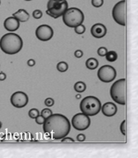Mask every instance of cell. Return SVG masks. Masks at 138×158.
Returning <instances> with one entry per match:
<instances>
[{"label":"cell","instance_id":"6","mask_svg":"<svg viewBox=\"0 0 138 158\" xmlns=\"http://www.w3.org/2000/svg\"><path fill=\"white\" fill-rule=\"evenodd\" d=\"M68 9V3L65 0H62L60 2L49 0L47 3V13L51 17L54 18H60L62 16L65 12Z\"/></svg>","mask_w":138,"mask_h":158},{"label":"cell","instance_id":"28","mask_svg":"<svg viewBox=\"0 0 138 158\" xmlns=\"http://www.w3.org/2000/svg\"><path fill=\"white\" fill-rule=\"evenodd\" d=\"M120 130H121V132L122 134L126 135V120H123L122 123H121V126H120Z\"/></svg>","mask_w":138,"mask_h":158},{"label":"cell","instance_id":"16","mask_svg":"<svg viewBox=\"0 0 138 158\" xmlns=\"http://www.w3.org/2000/svg\"><path fill=\"white\" fill-rule=\"evenodd\" d=\"M99 65V61L95 58H89L86 60V66L89 70H94Z\"/></svg>","mask_w":138,"mask_h":158},{"label":"cell","instance_id":"17","mask_svg":"<svg viewBox=\"0 0 138 158\" xmlns=\"http://www.w3.org/2000/svg\"><path fill=\"white\" fill-rule=\"evenodd\" d=\"M74 88H75V90L77 93H82V92H83L86 89V85L83 82H82V81H79V82L75 83Z\"/></svg>","mask_w":138,"mask_h":158},{"label":"cell","instance_id":"35","mask_svg":"<svg viewBox=\"0 0 138 158\" xmlns=\"http://www.w3.org/2000/svg\"><path fill=\"white\" fill-rule=\"evenodd\" d=\"M1 127H2V123L0 122V128H1Z\"/></svg>","mask_w":138,"mask_h":158},{"label":"cell","instance_id":"24","mask_svg":"<svg viewBox=\"0 0 138 158\" xmlns=\"http://www.w3.org/2000/svg\"><path fill=\"white\" fill-rule=\"evenodd\" d=\"M107 52L108 50L105 47H99V49H98V55L100 56H105L106 54H107Z\"/></svg>","mask_w":138,"mask_h":158},{"label":"cell","instance_id":"14","mask_svg":"<svg viewBox=\"0 0 138 158\" xmlns=\"http://www.w3.org/2000/svg\"><path fill=\"white\" fill-rule=\"evenodd\" d=\"M102 113L104 114V115L107 117H112L116 114L117 111V106L115 105L113 103L111 102H108L106 104H104L103 106H101Z\"/></svg>","mask_w":138,"mask_h":158},{"label":"cell","instance_id":"13","mask_svg":"<svg viewBox=\"0 0 138 158\" xmlns=\"http://www.w3.org/2000/svg\"><path fill=\"white\" fill-rule=\"evenodd\" d=\"M107 33V29L104 24H94L91 27V34L96 38H102Z\"/></svg>","mask_w":138,"mask_h":158},{"label":"cell","instance_id":"3","mask_svg":"<svg viewBox=\"0 0 138 158\" xmlns=\"http://www.w3.org/2000/svg\"><path fill=\"white\" fill-rule=\"evenodd\" d=\"M63 22L69 27H75L83 23L84 16L80 9L77 8H68L63 14Z\"/></svg>","mask_w":138,"mask_h":158},{"label":"cell","instance_id":"31","mask_svg":"<svg viewBox=\"0 0 138 158\" xmlns=\"http://www.w3.org/2000/svg\"><path fill=\"white\" fill-rule=\"evenodd\" d=\"M85 135L82 134V133H80V134H79L78 136H77V140L79 141V142H83V141L85 140Z\"/></svg>","mask_w":138,"mask_h":158},{"label":"cell","instance_id":"20","mask_svg":"<svg viewBox=\"0 0 138 158\" xmlns=\"http://www.w3.org/2000/svg\"><path fill=\"white\" fill-rule=\"evenodd\" d=\"M29 117L31 118H36L38 115H40V113L38 111V109H31L28 113Z\"/></svg>","mask_w":138,"mask_h":158},{"label":"cell","instance_id":"38","mask_svg":"<svg viewBox=\"0 0 138 158\" xmlns=\"http://www.w3.org/2000/svg\"><path fill=\"white\" fill-rule=\"evenodd\" d=\"M0 3H1V1H0Z\"/></svg>","mask_w":138,"mask_h":158},{"label":"cell","instance_id":"22","mask_svg":"<svg viewBox=\"0 0 138 158\" xmlns=\"http://www.w3.org/2000/svg\"><path fill=\"white\" fill-rule=\"evenodd\" d=\"M75 31L77 34H83L85 31V27L83 26V24H80L75 27Z\"/></svg>","mask_w":138,"mask_h":158},{"label":"cell","instance_id":"8","mask_svg":"<svg viewBox=\"0 0 138 158\" xmlns=\"http://www.w3.org/2000/svg\"><path fill=\"white\" fill-rule=\"evenodd\" d=\"M90 123L91 121H90L89 116L83 114V113L75 114L71 120L72 126L79 131L87 129L90 126Z\"/></svg>","mask_w":138,"mask_h":158},{"label":"cell","instance_id":"19","mask_svg":"<svg viewBox=\"0 0 138 158\" xmlns=\"http://www.w3.org/2000/svg\"><path fill=\"white\" fill-rule=\"evenodd\" d=\"M56 68H57V70L60 72H65V71L68 70V64L66 62L61 61V62L58 63Z\"/></svg>","mask_w":138,"mask_h":158},{"label":"cell","instance_id":"7","mask_svg":"<svg viewBox=\"0 0 138 158\" xmlns=\"http://www.w3.org/2000/svg\"><path fill=\"white\" fill-rule=\"evenodd\" d=\"M112 18L114 21L121 26L126 24V1L122 0L112 8Z\"/></svg>","mask_w":138,"mask_h":158},{"label":"cell","instance_id":"34","mask_svg":"<svg viewBox=\"0 0 138 158\" xmlns=\"http://www.w3.org/2000/svg\"><path fill=\"white\" fill-rule=\"evenodd\" d=\"M76 98H77V99H79V98H81V95H80V94H79L76 95Z\"/></svg>","mask_w":138,"mask_h":158},{"label":"cell","instance_id":"26","mask_svg":"<svg viewBox=\"0 0 138 158\" xmlns=\"http://www.w3.org/2000/svg\"><path fill=\"white\" fill-rule=\"evenodd\" d=\"M54 99L51 98H47L46 100H45V104H46V106L47 107H51L54 105Z\"/></svg>","mask_w":138,"mask_h":158},{"label":"cell","instance_id":"15","mask_svg":"<svg viewBox=\"0 0 138 158\" xmlns=\"http://www.w3.org/2000/svg\"><path fill=\"white\" fill-rule=\"evenodd\" d=\"M15 18H17L19 22H26L29 20L30 15L29 13L24 9H19L18 11H17L15 13H13V16Z\"/></svg>","mask_w":138,"mask_h":158},{"label":"cell","instance_id":"29","mask_svg":"<svg viewBox=\"0 0 138 158\" xmlns=\"http://www.w3.org/2000/svg\"><path fill=\"white\" fill-rule=\"evenodd\" d=\"M75 56L76 58H81L83 56V52L81 50H77L75 52Z\"/></svg>","mask_w":138,"mask_h":158},{"label":"cell","instance_id":"10","mask_svg":"<svg viewBox=\"0 0 138 158\" xmlns=\"http://www.w3.org/2000/svg\"><path fill=\"white\" fill-rule=\"evenodd\" d=\"M11 104L15 108H23L28 103V97L22 91H17L13 93L10 98Z\"/></svg>","mask_w":138,"mask_h":158},{"label":"cell","instance_id":"12","mask_svg":"<svg viewBox=\"0 0 138 158\" xmlns=\"http://www.w3.org/2000/svg\"><path fill=\"white\" fill-rule=\"evenodd\" d=\"M19 26H20L19 21L14 17H9L6 18V20H4V23H3L4 28L10 32L17 31L19 28Z\"/></svg>","mask_w":138,"mask_h":158},{"label":"cell","instance_id":"2","mask_svg":"<svg viewBox=\"0 0 138 158\" xmlns=\"http://www.w3.org/2000/svg\"><path fill=\"white\" fill-rule=\"evenodd\" d=\"M22 46L23 42L18 34L7 33L0 39V48L6 54L14 55L18 53Z\"/></svg>","mask_w":138,"mask_h":158},{"label":"cell","instance_id":"21","mask_svg":"<svg viewBox=\"0 0 138 158\" xmlns=\"http://www.w3.org/2000/svg\"><path fill=\"white\" fill-rule=\"evenodd\" d=\"M51 114H52V111L49 109H44L42 111V113H41V115L45 119L49 116H51Z\"/></svg>","mask_w":138,"mask_h":158},{"label":"cell","instance_id":"18","mask_svg":"<svg viewBox=\"0 0 138 158\" xmlns=\"http://www.w3.org/2000/svg\"><path fill=\"white\" fill-rule=\"evenodd\" d=\"M105 56H106V59H107L108 61H110V62H113V61H115L117 59V53L113 52V51L108 52Z\"/></svg>","mask_w":138,"mask_h":158},{"label":"cell","instance_id":"25","mask_svg":"<svg viewBox=\"0 0 138 158\" xmlns=\"http://www.w3.org/2000/svg\"><path fill=\"white\" fill-rule=\"evenodd\" d=\"M32 16H33V18H35V19H40V18L42 17V11L38 10V9L33 11V13H32Z\"/></svg>","mask_w":138,"mask_h":158},{"label":"cell","instance_id":"32","mask_svg":"<svg viewBox=\"0 0 138 158\" xmlns=\"http://www.w3.org/2000/svg\"><path fill=\"white\" fill-rule=\"evenodd\" d=\"M35 64H36V61L34 60H32V59H30V60H27V65H28V66H34L35 65Z\"/></svg>","mask_w":138,"mask_h":158},{"label":"cell","instance_id":"1","mask_svg":"<svg viewBox=\"0 0 138 158\" xmlns=\"http://www.w3.org/2000/svg\"><path fill=\"white\" fill-rule=\"evenodd\" d=\"M43 131L54 139H62L71 132V123L62 114H51L45 119Z\"/></svg>","mask_w":138,"mask_h":158},{"label":"cell","instance_id":"36","mask_svg":"<svg viewBox=\"0 0 138 158\" xmlns=\"http://www.w3.org/2000/svg\"><path fill=\"white\" fill-rule=\"evenodd\" d=\"M54 1H57V2H60V1H62V0H54Z\"/></svg>","mask_w":138,"mask_h":158},{"label":"cell","instance_id":"37","mask_svg":"<svg viewBox=\"0 0 138 158\" xmlns=\"http://www.w3.org/2000/svg\"><path fill=\"white\" fill-rule=\"evenodd\" d=\"M25 1H31V0H25Z\"/></svg>","mask_w":138,"mask_h":158},{"label":"cell","instance_id":"5","mask_svg":"<svg viewBox=\"0 0 138 158\" xmlns=\"http://www.w3.org/2000/svg\"><path fill=\"white\" fill-rule=\"evenodd\" d=\"M110 95L115 102L121 105L126 103V80L121 79L115 82L110 89Z\"/></svg>","mask_w":138,"mask_h":158},{"label":"cell","instance_id":"23","mask_svg":"<svg viewBox=\"0 0 138 158\" xmlns=\"http://www.w3.org/2000/svg\"><path fill=\"white\" fill-rule=\"evenodd\" d=\"M92 5L95 8H99L104 4V0H92Z\"/></svg>","mask_w":138,"mask_h":158},{"label":"cell","instance_id":"11","mask_svg":"<svg viewBox=\"0 0 138 158\" xmlns=\"http://www.w3.org/2000/svg\"><path fill=\"white\" fill-rule=\"evenodd\" d=\"M53 29L48 25H41L36 30V36L42 42H47L52 38Z\"/></svg>","mask_w":138,"mask_h":158},{"label":"cell","instance_id":"30","mask_svg":"<svg viewBox=\"0 0 138 158\" xmlns=\"http://www.w3.org/2000/svg\"><path fill=\"white\" fill-rule=\"evenodd\" d=\"M61 142L62 143H74L75 142V140L74 139H72V138H71V137H63V139L61 140Z\"/></svg>","mask_w":138,"mask_h":158},{"label":"cell","instance_id":"27","mask_svg":"<svg viewBox=\"0 0 138 158\" xmlns=\"http://www.w3.org/2000/svg\"><path fill=\"white\" fill-rule=\"evenodd\" d=\"M35 119H36V123H37V124H40V125L43 124V123H44L45 121V118L42 116V115H38Z\"/></svg>","mask_w":138,"mask_h":158},{"label":"cell","instance_id":"9","mask_svg":"<svg viewBox=\"0 0 138 158\" xmlns=\"http://www.w3.org/2000/svg\"><path fill=\"white\" fill-rule=\"evenodd\" d=\"M117 75L116 70L111 65H105L102 66L98 71V77L101 81L105 83H109L115 80Z\"/></svg>","mask_w":138,"mask_h":158},{"label":"cell","instance_id":"4","mask_svg":"<svg viewBox=\"0 0 138 158\" xmlns=\"http://www.w3.org/2000/svg\"><path fill=\"white\" fill-rule=\"evenodd\" d=\"M101 102L94 96H88L82 99L80 103V110L88 116H94L101 110Z\"/></svg>","mask_w":138,"mask_h":158},{"label":"cell","instance_id":"33","mask_svg":"<svg viewBox=\"0 0 138 158\" xmlns=\"http://www.w3.org/2000/svg\"><path fill=\"white\" fill-rule=\"evenodd\" d=\"M6 80V75L3 72H0V81H3Z\"/></svg>","mask_w":138,"mask_h":158}]
</instances>
